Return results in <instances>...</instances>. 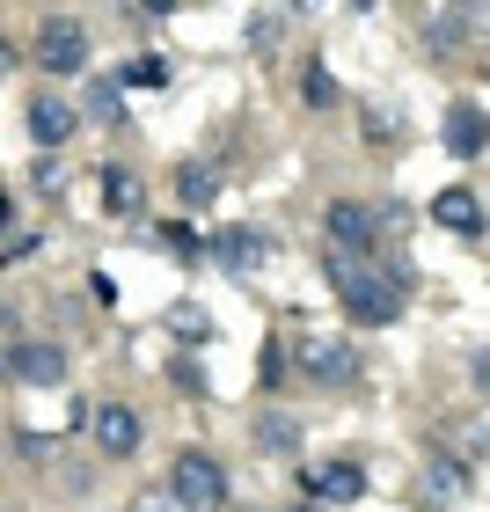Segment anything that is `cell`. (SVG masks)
I'll return each mask as SVG.
<instances>
[{
	"label": "cell",
	"instance_id": "ffe728a7",
	"mask_svg": "<svg viewBox=\"0 0 490 512\" xmlns=\"http://www.w3.org/2000/svg\"><path fill=\"white\" fill-rule=\"evenodd\" d=\"M425 483H432V498H454V491H461V469H432Z\"/></svg>",
	"mask_w": 490,
	"mask_h": 512
},
{
	"label": "cell",
	"instance_id": "ac0fdd59",
	"mask_svg": "<svg viewBox=\"0 0 490 512\" xmlns=\"http://www.w3.org/2000/svg\"><path fill=\"white\" fill-rule=\"evenodd\" d=\"M278 30H286V15H264V8L249 15V44H278Z\"/></svg>",
	"mask_w": 490,
	"mask_h": 512
},
{
	"label": "cell",
	"instance_id": "3957f363",
	"mask_svg": "<svg viewBox=\"0 0 490 512\" xmlns=\"http://www.w3.org/2000/svg\"><path fill=\"white\" fill-rule=\"evenodd\" d=\"M227 498V469L205 447H191V454H176V505H220Z\"/></svg>",
	"mask_w": 490,
	"mask_h": 512
},
{
	"label": "cell",
	"instance_id": "6da1fadb",
	"mask_svg": "<svg viewBox=\"0 0 490 512\" xmlns=\"http://www.w3.org/2000/svg\"><path fill=\"white\" fill-rule=\"evenodd\" d=\"M322 271H330V286H337V300H344L352 322H395L403 315V286L381 278L359 249H322Z\"/></svg>",
	"mask_w": 490,
	"mask_h": 512
},
{
	"label": "cell",
	"instance_id": "d6986e66",
	"mask_svg": "<svg viewBox=\"0 0 490 512\" xmlns=\"http://www.w3.org/2000/svg\"><path fill=\"white\" fill-rule=\"evenodd\" d=\"M308 103H315V110H330V103H337V81L322 74V66H308Z\"/></svg>",
	"mask_w": 490,
	"mask_h": 512
},
{
	"label": "cell",
	"instance_id": "4fadbf2b",
	"mask_svg": "<svg viewBox=\"0 0 490 512\" xmlns=\"http://www.w3.org/2000/svg\"><path fill=\"white\" fill-rule=\"evenodd\" d=\"M139 198H147V191H139L132 169H103V205H110V213H139Z\"/></svg>",
	"mask_w": 490,
	"mask_h": 512
},
{
	"label": "cell",
	"instance_id": "8fae6325",
	"mask_svg": "<svg viewBox=\"0 0 490 512\" xmlns=\"http://www.w3.org/2000/svg\"><path fill=\"white\" fill-rule=\"evenodd\" d=\"M8 374L52 388V381H66V352H59V344H15V352H8Z\"/></svg>",
	"mask_w": 490,
	"mask_h": 512
},
{
	"label": "cell",
	"instance_id": "7c38bea8",
	"mask_svg": "<svg viewBox=\"0 0 490 512\" xmlns=\"http://www.w3.org/2000/svg\"><path fill=\"white\" fill-rule=\"evenodd\" d=\"M439 139H447L454 161H476V154H483V103H454V110H447V132H439Z\"/></svg>",
	"mask_w": 490,
	"mask_h": 512
},
{
	"label": "cell",
	"instance_id": "5bb4252c",
	"mask_svg": "<svg viewBox=\"0 0 490 512\" xmlns=\"http://www.w3.org/2000/svg\"><path fill=\"white\" fill-rule=\"evenodd\" d=\"M88 118H96V125H118V118H125V88L110 81V74L88 81Z\"/></svg>",
	"mask_w": 490,
	"mask_h": 512
},
{
	"label": "cell",
	"instance_id": "9c48e42d",
	"mask_svg": "<svg viewBox=\"0 0 490 512\" xmlns=\"http://www.w3.org/2000/svg\"><path fill=\"white\" fill-rule=\"evenodd\" d=\"M300 366H308L315 381H352V374H359V359H352V344H344V337H315V344H300Z\"/></svg>",
	"mask_w": 490,
	"mask_h": 512
},
{
	"label": "cell",
	"instance_id": "e0dca14e",
	"mask_svg": "<svg viewBox=\"0 0 490 512\" xmlns=\"http://www.w3.org/2000/svg\"><path fill=\"white\" fill-rule=\"evenodd\" d=\"M125 81H132V88H161V81H169V66H161V59H132Z\"/></svg>",
	"mask_w": 490,
	"mask_h": 512
},
{
	"label": "cell",
	"instance_id": "8992f818",
	"mask_svg": "<svg viewBox=\"0 0 490 512\" xmlns=\"http://www.w3.org/2000/svg\"><path fill=\"white\" fill-rule=\"evenodd\" d=\"M322 227H330V249H373V235H381V220H373V205H359V198H337L330 213H322Z\"/></svg>",
	"mask_w": 490,
	"mask_h": 512
},
{
	"label": "cell",
	"instance_id": "44dd1931",
	"mask_svg": "<svg viewBox=\"0 0 490 512\" xmlns=\"http://www.w3.org/2000/svg\"><path fill=\"white\" fill-rule=\"evenodd\" d=\"M132 512H183V505H176V491H147V498H139Z\"/></svg>",
	"mask_w": 490,
	"mask_h": 512
},
{
	"label": "cell",
	"instance_id": "d4e9b609",
	"mask_svg": "<svg viewBox=\"0 0 490 512\" xmlns=\"http://www.w3.org/2000/svg\"><path fill=\"white\" fill-rule=\"evenodd\" d=\"M300 512H322V505H300Z\"/></svg>",
	"mask_w": 490,
	"mask_h": 512
},
{
	"label": "cell",
	"instance_id": "52a82bcc",
	"mask_svg": "<svg viewBox=\"0 0 490 512\" xmlns=\"http://www.w3.org/2000/svg\"><path fill=\"white\" fill-rule=\"evenodd\" d=\"M74 132H81V110L74 103H59V96H37L30 103V139H37V147H66Z\"/></svg>",
	"mask_w": 490,
	"mask_h": 512
},
{
	"label": "cell",
	"instance_id": "603a6c76",
	"mask_svg": "<svg viewBox=\"0 0 490 512\" xmlns=\"http://www.w3.org/2000/svg\"><path fill=\"white\" fill-rule=\"evenodd\" d=\"M8 66H15V59H8V44H0V74H8Z\"/></svg>",
	"mask_w": 490,
	"mask_h": 512
},
{
	"label": "cell",
	"instance_id": "7a4b0ae2",
	"mask_svg": "<svg viewBox=\"0 0 490 512\" xmlns=\"http://www.w3.org/2000/svg\"><path fill=\"white\" fill-rule=\"evenodd\" d=\"M37 66H44V74H81V66H88V30L74 15H52L37 30Z\"/></svg>",
	"mask_w": 490,
	"mask_h": 512
},
{
	"label": "cell",
	"instance_id": "30bf717a",
	"mask_svg": "<svg viewBox=\"0 0 490 512\" xmlns=\"http://www.w3.org/2000/svg\"><path fill=\"white\" fill-rule=\"evenodd\" d=\"M432 220H439V227H454V235H469V242L483 235V205H476V191H469V183L439 191V198H432Z\"/></svg>",
	"mask_w": 490,
	"mask_h": 512
},
{
	"label": "cell",
	"instance_id": "277c9868",
	"mask_svg": "<svg viewBox=\"0 0 490 512\" xmlns=\"http://www.w3.org/2000/svg\"><path fill=\"white\" fill-rule=\"evenodd\" d=\"M213 264H227L235 278H256L271 264V235H264V227H220V235H213Z\"/></svg>",
	"mask_w": 490,
	"mask_h": 512
},
{
	"label": "cell",
	"instance_id": "2e32d148",
	"mask_svg": "<svg viewBox=\"0 0 490 512\" xmlns=\"http://www.w3.org/2000/svg\"><path fill=\"white\" fill-rule=\"evenodd\" d=\"M256 439H264L271 454H293V447H300V425H293V417H278V410H271V417H256Z\"/></svg>",
	"mask_w": 490,
	"mask_h": 512
},
{
	"label": "cell",
	"instance_id": "ba28073f",
	"mask_svg": "<svg viewBox=\"0 0 490 512\" xmlns=\"http://www.w3.org/2000/svg\"><path fill=\"white\" fill-rule=\"evenodd\" d=\"M308 491L322 505H359L366 498V469H352V461H330V469H308Z\"/></svg>",
	"mask_w": 490,
	"mask_h": 512
},
{
	"label": "cell",
	"instance_id": "9a60e30c",
	"mask_svg": "<svg viewBox=\"0 0 490 512\" xmlns=\"http://www.w3.org/2000/svg\"><path fill=\"white\" fill-rule=\"evenodd\" d=\"M176 191H183V205H213L220 198V176L205 169V161H191V169H176Z\"/></svg>",
	"mask_w": 490,
	"mask_h": 512
},
{
	"label": "cell",
	"instance_id": "7402d4cb",
	"mask_svg": "<svg viewBox=\"0 0 490 512\" xmlns=\"http://www.w3.org/2000/svg\"><path fill=\"white\" fill-rule=\"evenodd\" d=\"M8 213H15V205H8V191H0V227H8Z\"/></svg>",
	"mask_w": 490,
	"mask_h": 512
},
{
	"label": "cell",
	"instance_id": "cb8c5ba5",
	"mask_svg": "<svg viewBox=\"0 0 490 512\" xmlns=\"http://www.w3.org/2000/svg\"><path fill=\"white\" fill-rule=\"evenodd\" d=\"M0 330H8V300H0Z\"/></svg>",
	"mask_w": 490,
	"mask_h": 512
},
{
	"label": "cell",
	"instance_id": "5b68a950",
	"mask_svg": "<svg viewBox=\"0 0 490 512\" xmlns=\"http://www.w3.org/2000/svg\"><path fill=\"white\" fill-rule=\"evenodd\" d=\"M88 425H96V447H103L110 461H132L139 439H147V425H139L132 403H96V417H88Z\"/></svg>",
	"mask_w": 490,
	"mask_h": 512
}]
</instances>
